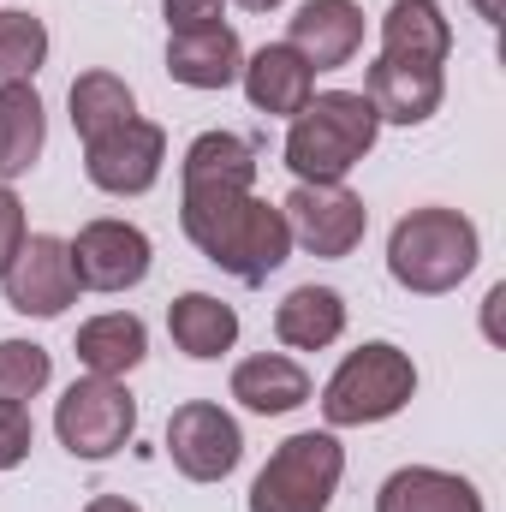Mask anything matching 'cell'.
Instances as JSON below:
<instances>
[{"mask_svg":"<svg viewBox=\"0 0 506 512\" xmlns=\"http://www.w3.org/2000/svg\"><path fill=\"white\" fill-rule=\"evenodd\" d=\"M0 286L18 316H66V304H78V274H72L66 239H54V233L24 239V251L12 256Z\"/></svg>","mask_w":506,"mask_h":512,"instance_id":"cell-11","label":"cell"},{"mask_svg":"<svg viewBox=\"0 0 506 512\" xmlns=\"http://www.w3.org/2000/svg\"><path fill=\"white\" fill-rule=\"evenodd\" d=\"M483 256L477 227L459 215V209H411L393 239H387V274L405 286V292H453Z\"/></svg>","mask_w":506,"mask_h":512,"instance_id":"cell-3","label":"cell"},{"mask_svg":"<svg viewBox=\"0 0 506 512\" xmlns=\"http://www.w3.org/2000/svg\"><path fill=\"white\" fill-rule=\"evenodd\" d=\"M477 6V18H489V24H501V12H506V0H471Z\"/></svg>","mask_w":506,"mask_h":512,"instance_id":"cell-31","label":"cell"},{"mask_svg":"<svg viewBox=\"0 0 506 512\" xmlns=\"http://www.w3.org/2000/svg\"><path fill=\"white\" fill-rule=\"evenodd\" d=\"M376 108L364 90H328V96H310L292 131H286V167L298 173V185H340L370 149H376Z\"/></svg>","mask_w":506,"mask_h":512,"instance_id":"cell-1","label":"cell"},{"mask_svg":"<svg viewBox=\"0 0 506 512\" xmlns=\"http://www.w3.org/2000/svg\"><path fill=\"white\" fill-rule=\"evenodd\" d=\"M274 334H280V346H292V352H322V346H334V340L346 334V298H340L334 286H298V292L280 298Z\"/></svg>","mask_w":506,"mask_h":512,"instance_id":"cell-19","label":"cell"},{"mask_svg":"<svg viewBox=\"0 0 506 512\" xmlns=\"http://www.w3.org/2000/svg\"><path fill=\"white\" fill-rule=\"evenodd\" d=\"M30 441H36V423L18 399H0V471L24 465L30 459Z\"/></svg>","mask_w":506,"mask_h":512,"instance_id":"cell-27","label":"cell"},{"mask_svg":"<svg viewBox=\"0 0 506 512\" xmlns=\"http://www.w3.org/2000/svg\"><path fill=\"white\" fill-rule=\"evenodd\" d=\"M54 435L72 459H114L137 435V399L126 393V382L114 376H84L66 387V399L54 405Z\"/></svg>","mask_w":506,"mask_h":512,"instance_id":"cell-6","label":"cell"},{"mask_svg":"<svg viewBox=\"0 0 506 512\" xmlns=\"http://www.w3.org/2000/svg\"><path fill=\"white\" fill-rule=\"evenodd\" d=\"M84 512H137V507H131V501H120V495H96Z\"/></svg>","mask_w":506,"mask_h":512,"instance_id":"cell-30","label":"cell"},{"mask_svg":"<svg viewBox=\"0 0 506 512\" xmlns=\"http://www.w3.org/2000/svg\"><path fill=\"white\" fill-rule=\"evenodd\" d=\"M179 221H185V239L215 268H227L233 280H251V286L268 280L292 251L286 215L274 203H262V197H233V203H215V209H191Z\"/></svg>","mask_w":506,"mask_h":512,"instance_id":"cell-2","label":"cell"},{"mask_svg":"<svg viewBox=\"0 0 506 512\" xmlns=\"http://www.w3.org/2000/svg\"><path fill=\"white\" fill-rule=\"evenodd\" d=\"M233 399L256 417H286V411H298L310 399V376L286 352H262V358H245L233 370Z\"/></svg>","mask_w":506,"mask_h":512,"instance_id":"cell-20","label":"cell"},{"mask_svg":"<svg viewBox=\"0 0 506 512\" xmlns=\"http://www.w3.org/2000/svg\"><path fill=\"white\" fill-rule=\"evenodd\" d=\"M54 376V358L36 340H0V399H36Z\"/></svg>","mask_w":506,"mask_h":512,"instance_id":"cell-26","label":"cell"},{"mask_svg":"<svg viewBox=\"0 0 506 512\" xmlns=\"http://www.w3.org/2000/svg\"><path fill=\"white\" fill-rule=\"evenodd\" d=\"M256 185V149L233 131H203L185 161H179V215L185 209H215L233 197H251Z\"/></svg>","mask_w":506,"mask_h":512,"instance_id":"cell-10","label":"cell"},{"mask_svg":"<svg viewBox=\"0 0 506 512\" xmlns=\"http://www.w3.org/2000/svg\"><path fill=\"white\" fill-rule=\"evenodd\" d=\"M239 78H245V96H251L256 114H274V120H292L310 96H316V72L286 48V42H268V48H256L251 60L239 66Z\"/></svg>","mask_w":506,"mask_h":512,"instance_id":"cell-15","label":"cell"},{"mask_svg":"<svg viewBox=\"0 0 506 512\" xmlns=\"http://www.w3.org/2000/svg\"><path fill=\"white\" fill-rule=\"evenodd\" d=\"M48 143V114L30 84H0V179H18L36 167Z\"/></svg>","mask_w":506,"mask_h":512,"instance_id":"cell-22","label":"cell"},{"mask_svg":"<svg viewBox=\"0 0 506 512\" xmlns=\"http://www.w3.org/2000/svg\"><path fill=\"white\" fill-rule=\"evenodd\" d=\"M24 239H30V233H24V203L0 185V274L12 268V256L24 251Z\"/></svg>","mask_w":506,"mask_h":512,"instance_id":"cell-29","label":"cell"},{"mask_svg":"<svg viewBox=\"0 0 506 512\" xmlns=\"http://www.w3.org/2000/svg\"><path fill=\"white\" fill-rule=\"evenodd\" d=\"M411 393H417V370H411V358H405L399 346H387V340H370V346L346 352L340 370L328 376V387H322V417H328L334 429L381 423V417L405 411Z\"/></svg>","mask_w":506,"mask_h":512,"instance_id":"cell-4","label":"cell"},{"mask_svg":"<svg viewBox=\"0 0 506 512\" xmlns=\"http://www.w3.org/2000/svg\"><path fill=\"white\" fill-rule=\"evenodd\" d=\"M239 6H251V12H268V6H280V0H239Z\"/></svg>","mask_w":506,"mask_h":512,"instance_id":"cell-32","label":"cell"},{"mask_svg":"<svg viewBox=\"0 0 506 512\" xmlns=\"http://www.w3.org/2000/svg\"><path fill=\"white\" fill-rule=\"evenodd\" d=\"M381 54L441 66L453 54V24H447L441 0H393L387 18H381Z\"/></svg>","mask_w":506,"mask_h":512,"instance_id":"cell-17","label":"cell"},{"mask_svg":"<svg viewBox=\"0 0 506 512\" xmlns=\"http://www.w3.org/2000/svg\"><path fill=\"white\" fill-rule=\"evenodd\" d=\"M72 274L90 292H131L149 274V239L131 221H90L72 245Z\"/></svg>","mask_w":506,"mask_h":512,"instance_id":"cell-12","label":"cell"},{"mask_svg":"<svg viewBox=\"0 0 506 512\" xmlns=\"http://www.w3.org/2000/svg\"><path fill=\"white\" fill-rule=\"evenodd\" d=\"M161 161H167V131L155 120H137V114L126 126H114L108 137L84 143V173L108 197H143L161 179Z\"/></svg>","mask_w":506,"mask_h":512,"instance_id":"cell-9","label":"cell"},{"mask_svg":"<svg viewBox=\"0 0 506 512\" xmlns=\"http://www.w3.org/2000/svg\"><path fill=\"white\" fill-rule=\"evenodd\" d=\"M161 12H167V30L185 36V30H215L227 0H161Z\"/></svg>","mask_w":506,"mask_h":512,"instance_id":"cell-28","label":"cell"},{"mask_svg":"<svg viewBox=\"0 0 506 512\" xmlns=\"http://www.w3.org/2000/svg\"><path fill=\"white\" fill-rule=\"evenodd\" d=\"M131 114H137V102H131L126 78H114V72H84L78 84H72V126L84 143H96V137H108L114 126H126Z\"/></svg>","mask_w":506,"mask_h":512,"instance_id":"cell-24","label":"cell"},{"mask_svg":"<svg viewBox=\"0 0 506 512\" xmlns=\"http://www.w3.org/2000/svg\"><path fill=\"white\" fill-rule=\"evenodd\" d=\"M167 334L185 358H221L239 340V310L221 304L215 292H185L167 304Z\"/></svg>","mask_w":506,"mask_h":512,"instance_id":"cell-21","label":"cell"},{"mask_svg":"<svg viewBox=\"0 0 506 512\" xmlns=\"http://www.w3.org/2000/svg\"><path fill=\"white\" fill-rule=\"evenodd\" d=\"M167 459H173L179 477H191V483H221V477L239 471L245 435H239V423H233L221 405L191 399V405H179V411L167 417Z\"/></svg>","mask_w":506,"mask_h":512,"instance_id":"cell-8","label":"cell"},{"mask_svg":"<svg viewBox=\"0 0 506 512\" xmlns=\"http://www.w3.org/2000/svg\"><path fill=\"white\" fill-rule=\"evenodd\" d=\"M239 66H245V48H239V36L227 24L167 36V72L185 90H227L239 78Z\"/></svg>","mask_w":506,"mask_h":512,"instance_id":"cell-16","label":"cell"},{"mask_svg":"<svg viewBox=\"0 0 506 512\" xmlns=\"http://www.w3.org/2000/svg\"><path fill=\"white\" fill-rule=\"evenodd\" d=\"M286 48L310 66V72H334L364 48V6L358 0H304L292 12Z\"/></svg>","mask_w":506,"mask_h":512,"instance_id":"cell-13","label":"cell"},{"mask_svg":"<svg viewBox=\"0 0 506 512\" xmlns=\"http://www.w3.org/2000/svg\"><path fill=\"white\" fill-rule=\"evenodd\" d=\"M346 453L328 429H304L292 441L274 447V459L256 471L251 483V512H328L340 489Z\"/></svg>","mask_w":506,"mask_h":512,"instance_id":"cell-5","label":"cell"},{"mask_svg":"<svg viewBox=\"0 0 506 512\" xmlns=\"http://www.w3.org/2000/svg\"><path fill=\"white\" fill-rule=\"evenodd\" d=\"M280 215H286V233H292L304 251L328 256V262L352 256L364 245V227H370L364 197L346 191V185H298V191L280 203Z\"/></svg>","mask_w":506,"mask_h":512,"instance_id":"cell-7","label":"cell"},{"mask_svg":"<svg viewBox=\"0 0 506 512\" xmlns=\"http://www.w3.org/2000/svg\"><path fill=\"white\" fill-rule=\"evenodd\" d=\"M78 364L90 370V376H126L143 364V352H149V334H143V322L126 316V310H108V316H96V322H84L78 328Z\"/></svg>","mask_w":506,"mask_h":512,"instance_id":"cell-23","label":"cell"},{"mask_svg":"<svg viewBox=\"0 0 506 512\" xmlns=\"http://www.w3.org/2000/svg\"><path fill=\"white\" fill-rule=\"evenodd\" d=\"M48 60V24L36 12H0V84H30Z\"/></svg>","mask_w":506,"mask_h":512,"instance_id":"cell-25","label":"cell"},{"mask_svg":"<svg viewBox=\"0 0 506 512\" xmlns=\"http://www.w3.org/2000/svg\"><path fill=\"white\" fill-rule=\"evenodd\" d=\"M364 96L376 108V120H393V126H423L435 120L441 96H447V78L441 66H423V60H387L381 54L364 78Z\"/></svg>","mask_w":506,"mask_h":512,"instance_id":"cell-14","label":"cell"},{"mask_svg":"<svg viewBox=\"0 0 506 512\" xmlns=\"http://www.w3.org/2000/svg\"><path fill=\"white\" fill-rule=\"evenodd\" d=\"M376 512H483V495L453 477V471H435V465H405L381 483Z\"/></svg>","mask_w":506,"mask_h":512,"instance_id":"cell-18","label":"cell"}]
</instances>
